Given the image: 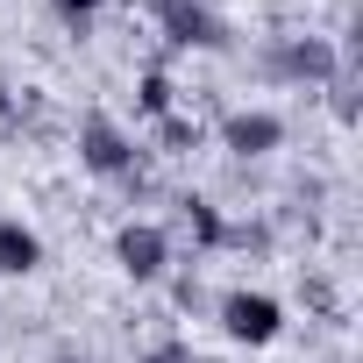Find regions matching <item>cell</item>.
<instances>
[{
  "label": "cell",
  "mask_w": 363,
  "mask_h": 363,
  "mask_svg": "<svg viewBox=\"0 0 363 363\" xmlns=\"http://www.w3.org/2000/svg\"><path fill=\"white\" fill-rule=\"evenodd\" d=\"M278 143H285V121H278L271 107H235V114L221 121V150H228V157H242V164L271 157Z\"/></svg>",
  "instance_id": "obj_6"
},
{
  "label": "cell",
  "mask_w": 363,
  "mask_h": 363,
  "mask_svg": "<svg viewBox=\"0 0 363 363\" xmlns=\"http://www.w3.org/2000/svg\"><path fill=\"white\" fill-rule=\"evenodd\" d=\"M157 29H164V43L171 50H228L235 36H228V22L207 8V0H157Z\"/></svg>",
  "instance_id": "obj_3"
},
{
  "label": "cell",
  "mask_w": 363,
  "mask_h": 363,
  "mask_svg": "<svg viewBox=\"0 0 363 363\" xmlns=\"http://www.w3.org/2000/svg\"><path fill=\"white\" fill-rule=\"evenodd\" d=\"M328 107H335V121H356V86L335 79V86H328Z\"/></svg>",
  "instance_id": "obj_12"
},
{
  "label": "cell",
  "mask_w": 363,
  "mask_h": 363,
  "mask_svg": "<svg viewBox=\"0 0 363 363\" xmlns=\"http://www.w3.org/2000/svg\"><path fill=\"white\" fill-rule=\"evenodd\" d=\"M135 114H143V121L178 114V86H171V72H164V65H150V72L135 79Z\"/></svg>",
  "instance_id": "obj_8"
},
{
  "label": "cell",
  "mask_w": 363,
  "mask_h": 363,
  "mask_svg": "<svg viewBox=\"0 0 363 363\" xmlns=\"http://www.w3.org/2000/svg\"><path fill=\"white\" fill-rule=\"evenodd\" d=\"M278 328H285V306H278L271 292H250V285L221 292V335H228V342L264 349V342H278Z\"/></svg>",
  "instance_id": "obj_4"
},
{
  "label": "cell",
  "mask_w": 363,
  "mask_h": 363,
  "mask_svg": "<svg viewBox=\"0 0 363 363\" xmlns=\"http://www.w3.org/2000/svg\"><path fill=\"white\" fill-rule=\"evenodd\" d=\"M43 264V235L29 228V221H15V214H0V271L8 278H29Z\"/></svg>",
  "instance_id": "obj_7"
},
{
  "label": "cell",
  "mask_w": 363,
  "mask_h": 363,
  "mask_svg": "<svg viewBox=\"0 0 363 363\" xmlns=\"http://www.w3.org/2000/svg\"><path fill=\"white\" fill-rule=\"evenodd\" d=\"M50 363H93V356H79V349H57V356H50Z\"/></svg>",
  "instance_id": "obj_15"
},
{
  "label": "cell",
  "mask_w": 363,
  "mask_h": 363,
  "mask_svg": "<svg viewBox=\"0 0 363 363\" xmlns=\"http://www.w3.org/2000/svg\"><path fill=\"white\" fill-rule=\"evenodd\" d=\"M143 363H193V349H186V342H157Z\"/></svg>",
  "instance_id": "obj_13"
},
{
  "label": "cell",
  "mask_w": 363,
  "mask_h": 363,
  "mask_svg": "<svg viewBox=\"0 0 363 363\" xmlns=\"http://www.w3.org/2000/svg\"><path fill=\"white\" fill-rule=\"evenodd\" d=\"M8 121H15V86L0 79V128H8Z\"/></svg>",
  "instance_id": "obj_14"
},
{
  "label": "cell",
  "mask_w": 363,
  "mask_h": 363,
  "mask_svg": "<svg viewBox=\"0 0 363 363\" xmlns=\"http://www.w3.org/2000/svg\"><path fill=\"white\" fill-rule=\"evenodd\" d=\"M100 8H107V0H50V15H57L72 36H86V29L100 22Z\"/></svg>",
  "instance_id": "obj_11"
},
{
  "label": "cell",
  "mask_w": 363,
  "mask_h": 363,
  "mask_svg": "<svg viewBox=\"0 0 363 363\" xmlns=\"http://www.w3.org/2000/svg\"><path fill=\"white\" fill-rule=\"evenodd\" d=\"M114 264H121V278L157 285V278L171 271V235H164L157 221H128V228L114 235Z\"/></svg>",
  "instance_id": "obj_5"
},
{
  "label": "cell",
  "mask_w": 363,
  "mask_h": 363,
  "mask_svg": "<svg viewBox=\"0 0 363 363\" xmlns=\"http://www.w3.org/2000/svg\"><path fill=\"white\" fill-rule=\"evenodd\" d=\"M79 164H86L93 178L128 186V178L143 171V150H135V135H128L114 114H86V121H79Z\"/></svg>",
  "instance_id": "obj_1"
},
{
  "label": "cell",
  "mask_w": 363,
  "mask_h": 363,
  "mask_svg": "<svg viewBox=\"0 0 363 363\" xmlns=\"http://www.w3.org/2000/svg\"><path fill=\"white\" fill-rule=\"evenodd\" d=\"M157 143H164L171 157H186V150H200V121H186V114H164V121H157Z\"/></svg>",
  "instance_id": "obj_10"
},
{
  "label": "cell",
  "mask_w": 363,
  "mask_h": 363,
  "mask_svg": "<svg viewBox=\"0 0 363 363\" xmlns=\"http://www.w3.org/2000/svg\"><path fill=\"white\" fill-rule=\"evenodd\" d=\"M186 228H193V242H200V250H221V242H228V221H221V207H214V200H200V193L186 200Z\"/></svg>",
  "instance_id": "obj_9"
},
{
  "label": "cell",
  "mask_w": 363,
  "mask_h": 363,
  "mask_svg": "<svg viewBox=\"0 0 363 363\" xmlns=\"http://www.w3.org/2000/svg\"><path fill=\"white\" fill-rule=\"evenodd\" d=\"M271 79H285V86H335L342 79V43H328V36H278L271 43Z\"/></svg>",
  "instance_id": "obj_2"
}]
</instances>
